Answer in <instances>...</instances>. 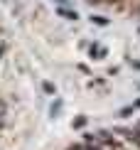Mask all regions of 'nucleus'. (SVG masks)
Returning <instances> with one entry per match:
<instances>
[{
  "label": "nucleus",
  "instance_id": "nucleus-1",
  "mask_svg": "<svg viewBox=\"0 0 140 150\" xmlns=\"http://www.w3.org/2000/svg\"><path fill=\"white\" fill-rule=\"evenodd\" d=\"M71 150H93V148H88V145H76V148H71Z\"/></svg>",
  "mask_w": 140,
  "mask_h": 150
}]
</instances>
